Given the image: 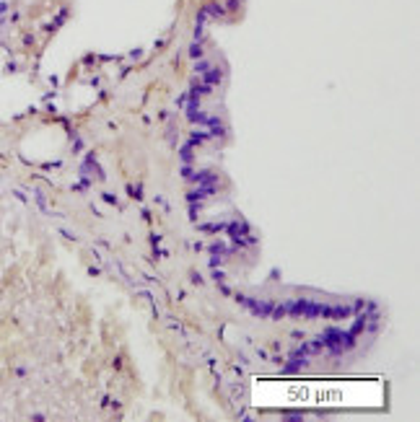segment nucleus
I'll use <instances>...</instances> for the list:
<instances>
[{"label":"nucleus","mask_w":420,"mask_h":422,"mask_svg":"<svg viewBox=\"0 0 420 422\" xmlns=\"http://www.w3.org/2000/svg\"><path fill=\"white\" fill-rule=\"evenodd\" d=\"M239 303L242 306H249V311L252 313H257V316H270L273 311V306L270 303H265V301H254V298H247V296H239Z\"/></svg>","instance_id":"nucleus-1"},{"label":"nucleus","mask_w":420,"mask_h":422,"mask_svg":"<svg viewBox=\"0 0 420 422\" xmlns=\"http://www.w3.org/2000/svg\"><path fill=\"white\" fill-rule=\"evenodd\" d=\"M202 81L207 83V86H216V83H221V70L218 68H207L205 70V78Z\"/></svg>","instance_id":"nucleus-2"},{"label":"nucleus","mask_w":420,"mask_h":422,"mask_svg":"<svg viewBox=\"0 0 420 422\" xmlns=\"http://www.w3.org/2000/svg\"><path fill=\"white\" fill-rule=\"evenodd\" d=\"M190 52H192V57H197V55H200V44H192V49H190Z\"/></svg>","instance_id":"nucleus-3"}]
</instances>
